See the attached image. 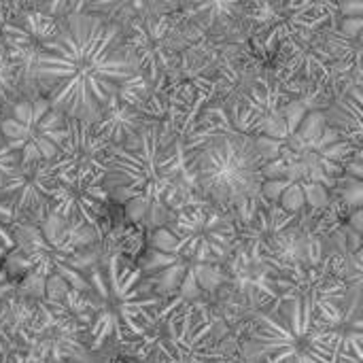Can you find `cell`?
Here are the masks:
<instances>
[{"label": "cell", "mask_w": 363, "mask_h": 363, "mask_svg": "<svg viewBox=\"0 0 363 363\" xmlns=\"http://www.w3.org/2000/svg\"><path fill=\"white\" fill-rule=\"evenodd\" d=\"M166 317L145 363H228L208 319L189 306H177Z\"/></svg>", "instance_id": "11"}, {"label": "cell", "mask_w": 363, "mask_h": 363, "mask_svg": "<svg viewBox=\"0 0 363 363\" xmlns=\"http://www.w3.org/2000/svg\"><path fill=\"white\" fill-rule=\"evenodd\" d=\"M34 363H47V362H34ZM64 363H72V362H64Z\"/></svg>", "instance_id": "27"}, {"label": "cell", "mask_w": 363, "mask_h": 363, "mask_svg": "<svg viewBox=\"0 0 363 363\" xmlns=\"http://www.w3.org/2000/svg\"><path fill=\"white\" fill-rule=\"evenodd\" d=\"M236 245V225L217 206L196 204L181 208L179 215L162 225L151 240L143 274L151 281L168 277L162 291H172L183 277L219 272Z\"/></svg>", "instance_id": "3"}, {"label": "cell", "mask_w": 363, "mask_h": 363, "mask_svg": "<svg viewBox=\"0 0 363 363\" xmlns=\"http://www.w3.org/2000/svg\"><path fill=\"white\" fill-rule=\"evenodd\" d=\"M194 177L200 194L215 206L245 211L262 196L266 183L255 136L238 130L206 136L196 149Z\"/></svg>", "instance_id": "6"}, {"label": "cell", "mask_w": 363, "mask_h": 363, "mask_svg": "<svg viewBox=\"0 0 363 363\" xmlns=\"http://www.w3.org/2000/svg\"><path fill=\"white\" fill-rule=\"evenodd\" d=\"M57 19H51L34 9L19 11L11 19H6L0 28V40L6 47L15 70L19 94L40 91L36 83V60L40 51V43L51 34Z\"/></svg>", "instance_id": "14"}, {"label": "cell", "mask_w": 363, "mask_h": 363, "mask_svg": "<svg viewBox=\"0 0 363 363\" xmlns=\"http://www.w3.org/2000/svg\"><path fill=\"white\" fill-rule=\"evenodd\" d=\"M30 9L51 17L64 19L74 13H85V0H28Z\"/></svg>", "instance_id": "22"}, {"label": "cell", "mask_w": 363, "mask_h": 363, "mask_svg": "<svg viewBox=\"0 0 363 363\" xmlns=\"http://www.w3.org/2000/svg\"><path fill=\"white\" fill-rule=\"evenodd\" d=\"M17 96H19L17 70H15V64H13L6 47L0 40V106L9 104Z\"/></svg>", "instance_id": "21"}, {"label": "cell", "mask_w": 363, "mask_h": 363, "mask_svg": "<svg viewBox=\"0 0 363 363\" xmlns=\"http://www.w3.org/2000/svg\"><path fill=\"white\" fill-rule=\"evenodd\" d=\"M0 134L19 164L49 162L66 136V117L43 91H26L4 104Z\"/></svg>", "instance_id": "9"}, {"label": "cell", "mask_w": 363, "mask_h": 363, "mask_svg": "<svg viewBox=\"0 0 363 363\" xmlns=\"http://www.w3.org/2000/svg\"><path fill=\"white\" fill-rule=\"evenodd\" d=\"M270 313H262L249 347L268 363H336L340 332L317 313L311 270L296 279Z\"/></svg>", "instance_id": "4"}, {"label": "cell", "mask_w": 363, "mask_h": 363, "mask_svg": "<svg viewBox=\"0 0 363 363\" xmlns=\"http://www.w3.org/2000/svg\"><path fill=\"white\" fill-rule=\"evenodd\" d=\"M36 298L6 296L0 298V363L23 355L26 332L34 317Z\"/></svg>", "instance_id": "18"}, {"label": "cell", "mask_w": 363, "mask_h": 363, "mask_svg": "<svg viewBox=\"0 0 363 363\" xmlns=\"http://www.w3.org/2000/svg\"><path fill=\"white\" fill-rule=\"evenodd\" d=\"M170 9V0H85V13H96L102 17H108L117 23H125L134 15H140L149 9Z\"/></svg>", "instance_id": "20"}, {"label": "cell", "mask_w": 363, "mask_h": 363, "mask_svg": "<svg viewBox=\"0 0 363 363\" xmlns=\"http://www.w3.org/2000/svg\"><path fill=\"white\" fill-rule=\"evenodd\" d=\"M19 170H21V164L17 155L11 151V147L4 143L0 134V194H4L13 185V181L19 177Z\"/></svg>", "instance_id": "23"}, {"label": "cell", "mask_w": 363, "mask_h": 363, "mask_svg": "<svg viewBox=\"0 0 363 363\" xmlns=\"http://www.w3.org/2000/svg\"><path fill=\"white\" fill-rule=\"evenodd\" d=\"M9 363H34V362H28V359H26L23 355H17L15 359H11V362H9Z\"/></svg>", "instance_id": "26"}, {"label": "cell", "mask_w": 363, "mask_h": 363, "mask_svg": "<svg viewBox=\"0 0 363 363\" xmlns=\"http://www.w3.org/2000/svg\"><path fill=\"white\" fill-rule=\"evenodd\" d=\"M143 281L140 268L113 255L89 272L85 291H74L79 304H70V308L85 325L89 351H100L111 338L130 345L147 336L157 321L164 296L147 294Z\"/></svg>", "instance_id": "2"}, {"label": "cell", "mask_w": 363, "mask_h": 363, "mask_svg": "<svg viewBox=\"0 0 363 363\" xmlns=\"http://www.w3.org/2000/svg\"><path fill=\"white\" fill-rule=\"evenodd\" d=\"M55 185V172L51 162L21 164L19 177L4 191L11 200L15 217L43 219L51 208V194Z\"/></svg>", "instance_id": "16"}, {"label": "cell", "mask_w": 363, "mask_h": 363, "mask_svg": "<svg viewBox=\"0 0 363 363\" xmlns=\"http://www.w3.org/2000/svg\"><path fill=\"white\" fill-rule=\"evenodd\" d=\"M179 26L172 21V11L157 6L134 15L123 23L125 45L132 51L138 70L147 77L153 89L168 74L177 49L174 34Z\"/></svg>", "instance_id": "12"}, {"label": "cell", "mask_w": 363, "mask_h": 363, "mask_svg": "<svg viewBox=\"0 0 363 363\" xmlns=\"http://www.w3.org/2000/svg\"><path fill=\"white\" fill-rule=\"evenodd\" d=\"M113 145L91 121L66 117V136L51 162L55 177L64 179H104Z\"/></svg>", "instance_id": "13"}, {"label": "cell", "mask_w": 363, "mask_h": 363, "mask_svg": "<svg viewBox=\"0 0 363 363\" xmlns=\"http://www.w3.org/2000/svg\"><path fill=\"white\" fill-rule=\"evenodd\" d=\"M181 153L157 123L143 125L130 140L113 147L102 185L108 198L132 206V217L164 213L177 187Z\"/></svg>", "instance_id": "5"}, {"label": "cell", "mask_w": 363, "mask_h": 363, "mask_svg": "<svg viewBox=\"0 0 363 363\" xmlns=\"http://www.w3.org/2000/svg\"><path fill=\"white\" fill-rule=\"evenodd\" d=\"M106 202H108V194L102 181L55 177L49 213L70 223L96 228Z\"/></svg>", "instance_id": "15"}, {"label": "cell", "mask_w": 363, "mask_h": 363, "mask_svg": "<svg viewBox=\"0 0 363 363\" xmlns=\"http://www.w3.org/2000/svg\"><path fill=\"white\" fill-rule=\"evenodd\" d=\"M13 238L34 279H60L77 294L87 289L89 257L83 247L94 238V228L47 213L43 219L15 217Z\"/></svg>", "instance_id": "7"}, {"label": "cell", "mask_w": 363, "mask_h": 363, "mask_svg": "<svg viewBox=\"0 0 363 363\" xmlns=\"http://www.w3.org/2000/svg\"><path fill=\"white\" fill-rule=\"evenodd\" d=\"M15 294V287L13 283L9 281V277L4 272H0V298H6V296H13Z\"/></svg>", "instance_id": "25"}, {"label": "cell", "mask_w": 363, "mask_h": 363, "mask_svg": "<svg viewBox=\"0 0 363 363\" xmlns=\"http://www.w3.org/2000/svg\"><path fill=\"white\" fill-rule=\"evenodd\" d=\"M266 363H268V362H266Z\"/></svg>", "instance_id": "29"}, {"label": "cell", "mask_w": 363, "mask_h": 363, "mask_svg": "<svg viewBox=\"0 0 363 363\" xmlns=\"http://www.w3.org/2000/svg\"><path fill=\"white\" fill-rule=\"evenodd\" d=\"M13 219H15L13 204L4 194H0V251H15Z\"/></svg>", "instance_id": "24"}, {"label": "cell", "mask_w": 363, "mask_h": 363, "mask_svg": "<svg viewBox=\"0 0 363 363\" xmlns=\"http://www.w3.org/2000/svg\"><path fill=\"white\" fill-rule=\"evenodd\" d=\"M0 2H2V0H0Z\"/></svg>", "instance_id": "28"}, {"label": "cell", "mask_w": 363, "mask_h": 363, "mask_svg": "<svg viewBox=\"0 0 363 363\" xmlns=\"http://www.w3.org/2000/svg\"><path fill=\"white\" fill-rule=\"evenodd\" d=\"M136 70L121 23L96 13H74L57 19L40 43L36 83L64 117L96 121Z\"/></svg>", "instance_id": "1"}, {"label": "cell", "mask_w": 363, "mask_h": 363, "mask_svg": "<svg viewBox=\"0 0 363 363\" xmlns=\"http://www.w3.org/2000/svg\"><path fill=\"white\" fill-rule=\"evenodd\" d=\"M355 151L357 147L351 140L325 123L323 113H308L300 130L285 136L279 157L264 162V179L287 177L279 183V191L291 183L306 191L334 185L349 168Z\"/></svg>", "instance_id": "8"}, {"label": "cell", "mask_w": 363, "mask_h": 363, "mask_svg": "<svg viewBox=\"0 0 363 363\" xmlns=\"http://www.w3.org/2000/svg\"><path fill=\"white\" fill-rule=\"evenodd\" d=\"M189 32L213 34L232 28L249 9L251 0H170Z\"/></svg>", "instance_id": "17"}, {"label": "cell", "mask_w": 363, "mask_h": 363, "mask_svg": "<svg viewBox=\"0 0 363 363\" xmlns=\"http://www.w3.org/2000/svg\"><path fill=\"white\" fill-rule=\"evenodd\" d=\"M325 123L334 128L342 138L351 140L355 147L362 138V94L355 87L351 94L347 91L340 100H336L330 111L323 115Z\"/></svg>", "instance_id": "19"}, {"label": "cell", "mask_w": 363, "mask_h": 363, "mask_svg": "<svg viewBox=\"0 0 363 363\" xmlns=\"http://www.w3.org/2000/svg\"><path fill=\"white\" fill-rule=\"evenodd\" d=\"M23 357L28 362L94 363V351L85 342V325L68 302L53 296L36 298Z\"/></svg>", "instance_id": "10"}]
</instances>
